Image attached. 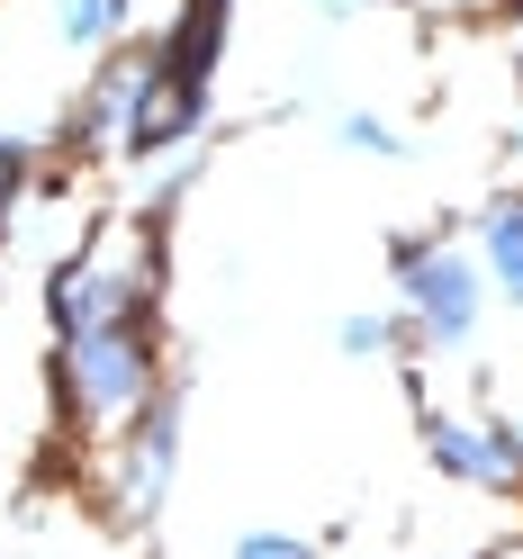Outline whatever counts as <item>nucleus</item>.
I'll return each instance as SVG.
<instances>
[{
	"mask_svg": "<svg viewBox=\"0 0 523 559\" xmlns=\"http://www.w3.org/2000/svg\"><path fill=\"white\" fill-rule=\"evenodd\" d=\"M389 280H397V325H406L415 353L451 361V353H469V343H478V325H487V271H478L469 243L406 235L397 262H389Z\"/></svg>",
	"mask_w": 523,
	"mask_h": 559,
	"instance_id": "1",
	"label": "nucleus"
},
{
	"mask_svg": "<svg viewBox=\"0 0 523 559\" xmlns=\"http://www.w3.org/2000/svg\"><path fill=\"white\" fill-rule=\"evenodd\" d=\"M181 433H190V397H181V389H154V397L109 433V514L127 523V533L163 523L171 478H181Z\"/></svg>",
	"mask_w": 523,
	"mask_h": 559,
	"instance_id": "2",
	"label": "nucleus"
},
{
	"mask_svg": "<svg viewBox=\"0 0 523 559\" xmlns=\"http://www.w3.org/2000/svg\"><path fill=\"white\" fill-rule=\"evenodd\" d=\"M425 461H433V478L469 487V497H514L523 487V425H506V415H461V406H425Z\"/></svg>",
	"mask_w": 523,
	"mask_h": 559,
	"instance_id": "3",
	"label": "nucleus"
},
{
	"mask_svg": "<svg viewBox=\"0 0 523 559\" xmlns=\"http://www.w3.org/2000/svg\"><path fill=\"white\" fill-rule=\"evenodd\" d=\"M469 253H478V271H487V298L523 307V190L478 199V217H469Z\"/></svg>",
	"mask_w": 523,
	"mask_h": 559,
	"instance_id": "4",
	"label": "nucleus"
},
{
	"mask_svg": "<svg viewBox=\"0 0 523 559\" xmlns=\"http://www.w3.org/2000/svg\"><path fill=\"white\" fill-rule=\"evenodd\" d=\"M135 10H145V0H55V46L109 63V55L135 37Z\"/></svg>",
	"mask_w": 523,
	"mask_h": 559,
	"instance_id": "5",
	"label": "nucleus"
},
{
	"mask_svg": "<svg viewBox=\"0 0 523 559\" xmlns=\"http://www.w3.org/2000/svg\"><path fill=\"white\" fill-rule=\"evenodd\" d=\"M406 343V325H397V307H353V317L334 325V353L343 361H389Z\"/></svg>",
	"mask_w": 523,
	"mask_h": 559,
	"instance_id": "6",
	"label": "nucleus"
},
{
	"mask_svg": "<svg viewBox=\"0 0 523 559\" xmlns=\"http://www.w3.org/2000/svg\"><path fill=\"white\" fill-rule=\"evenodd\" d=\"M334 145H343V154H370V163H406V135L379 118V109H343V118H334Z\"/></svg>",
	"mask_w": 523,
	"mask_h": 559,
	"instance_id": "7",
	"label": "nucleus"
},
{
	"mask_svg": "<svg viewBox=\"0 0 523 559\" xmlns=\"http://www.w3.org/2000/svg\"><path fill=\"white\" fill-rule=\"evenodd\" d=\"M27 171H37V145H27L19 127H0V226H10V207L27 190Z\"/></svg>",
	"mask_w": 523,
	"mask_h": 559,
	"instance_id": "8",
	"label": "nucleus"
},
{
	"mask_svg": "<svg viewBox=\"0 0 523 559\" xmlns=\"http://www.w3.org/2000/svg\"><path fill=\"white\" fill-rule=\"evenodd\" d=\"M226 559H317V542H307V533H281V523H253V533H235Z\"/></svg>",
	"mask_w": 523,
	"mask_h": 559,
	"instance_id": "9",
	"label": "nucleus"
},
{
	"mask_svg": "<svg viewBox=\"0 0 523 559\" xmlns=\"http://www.w3.org/2000/svg\"><path fill=\"white\" fill-rule=\"evenodd\" d=\"M361 10H379V0H317V19H334V27H343V19H361Z\"/></svg>",
	"mask_w": 523,
	"mask_h": 559,
	"instance_id": "10",
	"label": "nucleus"
}]
</instances>
